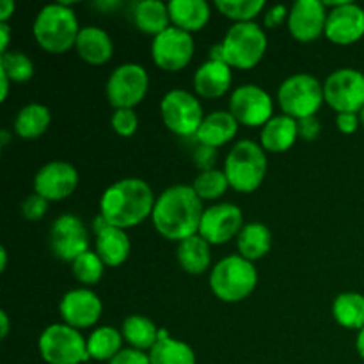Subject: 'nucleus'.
<instances>
[{
    "mask_svg": "<svg viewBox=\"0 0 364 364\" xmlns=\"http://www.w3.org/2000/svg\"><path fill=\"white\" fill-rule=\"evenodd\" d=\"M95 231V251L105 267H121L130 258L132 242L124 230L112 226L102 213L92 220Z\"/></svg>",
    "mask_w": 364,
    "mask_h": 364,
    "instance_id": "obj_20",
    "label": "nucleus"
},
{
    "mask_svg": "<svg viewBox=\"0 0 364 364\" xmlns=\"http://www.w3.org/2000/svg\"><path fill=\"white\" fill-rule=\"evenodd\" d=\"M258 284V270L255 263L242 258L240 255H231L215 263L210 272V290L219 301L228 304H237L245 301Z\"/></svg>",
    "mask_w": 364,
    "mask_h": 364,
    "instance_id": "obj_5",
    "label": "nucleus"
},
{
    "mask_svg": "<svg viewBox=\"0 0 364 364\" xmlns=\"http://www.w3.org/2000/svg\"><path fill=\"white\" fill-rule=\"evenodd\" d=\"M160 116L167 130L178 137H196L205 119L198 96L185 89H173L164 95Z\"/></svg>",
    "mask_w": 364,
    "mask_h": 364,
    "instance_id": "obj_9",
    "label": "nucleus"
},
{
    "mask_svg": "<svg viewBox=\"0 0 364 364\" xmlns=\"http://www.w3.org/2000/svg\"><path fill=\"white\" fill-rule=\"evenodd\" d=\"M159 331L160 327H156L153 320L146 318L142 315L128 316V318H124L123 326H121L123 340L130 345V348L148 352V354L159 343Z\"/></svg>",
    "mask_w": 364,
    "mask_h": 364,
    "instance_id": "obj_30",
    "label": "nucleus"
},
{
    "mask_svg": "<svg viewBox=\"0 0 364 364\" xmlns=\"http://www.w3.org/2000/svg\"><path fill=\"white\" fill-rule=\"evenodd\" d=\"M132 20H134L137 31L156 38L171 27L169 6L160 0H141V2L134 4Z\"/></svg>",
    "mask_w": 364,
    "mask_h": 364,
    "instance_id": "obj_26",
    "label": "nucleus"
},
{
    "mask_svg": "<svg viewBox=\"0 0 364 364\" xmlns=\"http://www.w3.org/2000/svg\"><path fill=\"white\" fill-rule=\"evenodd\" d=\"M14 11H16V6H14L13 0H2L0 2V23H7Z\"/></svg>",
    "mask_w": 364,
    "mask_h": 364,
    "instance_id": "obj_45",
    "label": "nucleus"
},
{
    "mask_svg": "<svg viewBox=\"0 0 364 364\" xmlns=\"http://www.w3.org/2000/svg\"><path fill=\"white\" fill-rule=\"evenodd\" d=\"M32 34L39 48L48 53H66L75 48L80 34L77 14L68 4H48L36 14Z\"/></svg>",
    "mask_w": 364,
    "mask_h": 364,
    "instance_id": "obj_3",
    "label": "nucleus"
},
{
    "mask_svg": "<svg viewBox=\"0 0 364 364\" xmlns=\"http://www.w3.org/2000/svg\"><path fill=\"white\" fill-rule=\"evenodd\" d=\"M244 213L233 203H217L205 208L199 235L210 245H224L231 238H237L244 228Z\"/></svg>",
    "mask_w": 364,
    "mask_h": 364,
    "instance_id": "obj_16",
    "label": "nucleus"
},
{
    "mask_svg": "<svg viewBox=\"0 0 364 364\" xmlns=\"http://www.w3.org/2000/svg\"><path fill=\"white\" fill-rule=\"evenodd\" d=\"M156 198L148 181L141 178H123L105 188L100 199V213L112 226L130 230L149 219Z\"/></svg>",
    "mask_w": 364,
    "mask_h": 364,
    "instance_id": "obj_2",
    "label": "nucleus"
},
{
    "mask_svg": "<svg viewBox=\"0 0 364 364\" xmlns=\"http://www.w3.org/2000/svg\"><path fill=\"white\" fill-rule=\"evenodd\" d=\"M48 244L57 259L73 263L78 256L89 251V231L80 217L64 213L50 226Z\"/></svg>",
    "mask_w": 364,
    "mask_h": 364,
    "instance_id": "obj_13",
    "label": "nucleus"
},
{
    "mask_svg": "<svg viewBox=\"0 0 364 364\" xmlns=\"http://www.w3.org/2000/svg\"><path fill=\"white\" fill-rule=\"evenodd\" d=\"M0 75L21 84L34 77V63L23 52H6L0 55Z\"/></svg>",
    "mask_w": 364,
    "mask_h": 364,
    "instance_id": "obj_37",
    "label": "nucleus"
},
{
    "mask_svg": "<svg viewBox=\"0 0 364 364\" xmlns=\"http://www.w3.org/2000/svg\"><path fill=\"white\" fill-rule=\"evenodd\" d=\"M71 272L78 283L84 287H92L102 281L105 274V263L96 255V251H87L71 263Z\"/></svg>",
    "mask_w": 364,
    "mask_h": 364,
    "instance_id": "obj_36",
    "label": "nucleus"
},
{
    "mask_svg": "<svg viewBox=\"0 0 364 364\" xmlns=\"http://www.w3.org/2000/svg\"><path fill=\"white\" fill-rule=\"evenodd\" d=\"M59 313L66 326L77 331L91 329L102 318V299L89 288H75L60 299Z\"/></svg>",
    "mask_w": 364,
    "mask_h": 364,
    "instance_id": "obj_17",
    "label": "nucleus"
},
{
    "mask_svg": "<svg viewBox=\"0 0 364 364\" xmlns=\"http://www.w3.org/2000/svg\"><path fill=\"white\" fill-rule=\"evenodd\" d=\"M359 117H361V127L364 128V109L359 112Z\"/></svg>",
    "mask_w": 364,
    "mask_h": 364,
    "instance_id": "obj_52",
    "label": "nucleus"
},
{
    "mask_svg": "<svg viewBox=\"0 0 364 364\" xmlns=\"http://www.w3.org/2000/svg\"><path fill=\"white\" fill-rule=\"evenodd\" d=\"M299 123L287 114L274 116L259 132V146L270 153H284L297 142Z\"/></svg>",
    "mask_w": 364,
    "mask_h": 364,
    "instance_id": "obj_24",
    "label": "nucleus"
},
{
    "mask_svg": "<svg viewBox=\"0 0 364 364\" xmlns=\"http://www.w3.org/2000/svg\"><path fill=\"white\" fill-rule=\"evenodd\" d=\"M7 334H9V316H7V311H0V338L6 340Z\"/></svg>",
    "mask_w": 364,
    "mask_h": 364,
    "instance_id": "obj_47",
    "label": "nucleus"
},
{
    "mask_svg": "<svg viewBox=\"0 0 364 364\" xmlns=\"http://www.w3.org/2000/svg\"><path fill=\"white\" fill-rule=\"evenodd\" d=\"M107 364H151L148 352L135 350V348H123L116 358Z\"/></svg>",
    "mask_w": 364,
    "mask_h": 364,
    "instance_id": "obj_42",
    "label": "nucleus"
},
{
    "mask_svg": "<svg viewBox=\"0 0 364 364\" xmlns=\"http://www.w3.org/2000/svg\"><path fill=\"white\" fill-rule=\"evenodd\" d=\"M123 334L110 326L96 327L87 338V354L91 361L110 363L123 350Z\"/></svg>",
    "mask_w": 364,
    "mask_h": 364,
    "instance_id": "obj_31",
    "label": "nucleus"
},
{
    "mask_svg": "<svg viewBox=\"0 0 364 364\" xmlns=\"http://www.w3.org/2000/svg\"><path fill=\"white\" fill-rule=\"evenodd\" d=\"M167 6L171 25L188 34L203 31L212 16V9L206 0H171Z\"/></svg>",
    "mask_w": 364,
    "mask_h": 364,
    "instance_id": "obj_25",
    "label": "nucleus"
},
{
    "mask_svg": "<svg viewBox=\"0 0 364 364\" xmlns=\"http://www.w3.org/2000/svg\"><path fill=\"white\" fill-rule=\"evenodd\" d=\"M238 255L249 262H258L269 255L272 247V233L263 223H249L237 237Z\"/></svg>",
    "mask_w": 364,
    "mask_h": 364,
    "instance_id": "obj_28",
    "label": "nucleus"
},
{
    "mask_svg": "<svg viewBox=\"0 0 364 364\" xmlns=\"http://www.w3.org/2000/svg\"><path fill=\"white\" fill-rule=\"evenodd\" d=\"M238 127L240 124L230 110H213L203 119L201 127L196 134V141L199 144L219 149L237 137Z\"/></svg>",
    "mask_w": 364,
    "mask_h": 364,
    "instance_id": "obj_22",
    "label": "nucleus"
},
{
    "mask_svg": "<svg viewBox=\"0 0 364 364\" xmlns=\"http://www.w3.org/2000/svg\"><path fill=\"white\" fill-rule=\"evenodd\" d=\"M215 7L235 23H251L263 13L267 4L265 0H217Z\"/></svg>",
    "mask_w": 364,
    "mask_h": 364,
    "instance_id": "obj_34",
    "label": "nucleus"
},
{
    "mask_svg": "<svg viewBox=\"0 0 364 364\" xmlns=\"http://www.w3.org/2000/svg\"><path fill=\"white\" fill-rule=\"evenodd\" d=\"M267 169H269V160L265 149L251 139L238 141L230 149L224 162V173L230 181V188L240 194H251L258 191L265 180Z\"/></svg>",
    "mask_w": 364,
    "mask_h": 364,
    "instance_id": "obj_4",
    "label": "nucleus"
},
{
    "mask_svg": "<svg viewBox=\"0 0 364 364\" xmlns=\"http://www.w3.org/2000/svg\"><path fill=\"white\" fill-rule=\"evenodd\" d=\"M192 162H194V166L198 167L201 173L215 169L217 149L210 148V146H205V144H199L198 142V148H196L194 153H192Z\"/></svg>",
    "mask_w": 364,
    "mask_h": 364,
    "instance_id": "obj_40",
    "label": "nucleus"
},
{
    "mask_svg": "<svg viewBox=\"0 0 364 364\" xmlns=\"http://www.w3.org/2000/svg\"><path fill=\"white\" fill-rule=\"evenodd\" d=\"M148 89V71L141 64L127 63L117 66L110 73L105 85V95L114 110L135 109L146 98Z\"/></svg>",
    "mask_w": 364,
    "mask_h": 364,
    "instance_id": "obj_10",
    "label": "nucleus"
},
{
    "mask_svg": "<svg viewBox=\"0 0 364 364\" xmlns=\"http://www.w3.org/2000/svg\"><path fill=\"white\" fill-rule=\"evenodd\" d=\"M9 85H11L9 78L0 75V89H2V92H0V102H6L7 100V95H9Z\"/></svg>",
    "mask_w": 364,
    "mask_h": 364,
    "instance_id": "obj_48",
    "label": "nucleus"
},
{
    "mask_svg": "<svg viewBox=\"0 0 364 364\" xmlns=\"http://www.w3.org/2000/svg\"><path fill=\"white\" fill-rule=\"evenodd\" d=\"M176 259L181 270L191 276H201L212 265V245L198 233L178 244Z\"/></svg>",
    "mask_w": 364,
    "mask_h": 364,
    "instance_id": "obj_27",
    "label": "nucleus"
},
{
    "mask_svg": "<svg viewBox=\"0 0 364 364\" xmlns=\"http://www.w3.org/2000/svg\"><path fill=\"white\" fill-rule=\"evenodd\" d=\"M38 350L46 364H84L89 359L87 340L66 323H52L41 333Z\"/></svg>",
    "mask_w": 364,
    "mask_h": 364,
    "instance_id": "obj_8",
    "label": "nucleus"
},
{
    "mask_svg": "<svg viewBox=\"0 0 364 364\" xmlns=\"http://www.w3.org/2000/svg\"><path fill=\"white\" fill-rule=\"evenodd\" d=\"M288 16H290V9L283 4H276V6L269 7L265 13V18H263V23H265L267 28H277L288 21Z\"/></svg>",
    "mask_w": 364,
    "mask_h": 364,
    "instance_id": "obj_41",
    "label": "nucleus"
},
{
    "mask_svg": "<svg viewBox=\"0 0 364 364\" xmlns=\"http://www.w3.org/2000/svg\"><path fill=\"white\" fill-rule=\"evenodd\" d=\"M331 7L326 23V38L333 45L348 46L358 43L364 36V9L348 0L326 2Z\"/></svg>",
    "mask_w": 364,
    "mask_h": 364,
    "instance_id": "obj_15",
    "label": "nucleus"
},
{
    "mask_svg": "<svg viewBox=\"0 0 364 364\" xmlns=\"http://www.w3.org/2000/svg\"><path fill=\"white\" fill-rule=\"evenodd\" d=\"M48 212V201L39 194H31L21 203V215L27 220H39Z\"/></svg>",
    "mask_w": 364,
    "mask_h": 364,
    "instance_id": "obj_39",
    "label": "nucleus"
},
{
    "mask_svg": "<svg viewBox=\"0 0 364 364\" xmlns=\"http://www.w3.org/2000/svg\"><path fill=\"white\" fill-rule=\"evenodd\" d=\"M333 316L338 326L359 333L364 329V295L358 291L338 295L333 302Z\"/></svg>",
    "mask_w": 364,
    "mask_h": 364,
    "instance_id": "obj_32",
    "label": "nucleus"
},
{
    "mask_svg": "<svg viewBox=\"0 0 364 364\" xmlns=\"http://www.w3.org/2000/svg\"><path fill=\"white\" fill-rule=\"evenodd\" d=\"M9 39H11V27L7 23H0V55L6 52L7 46H9Z\"/></svg>",
    "mask_w": 364,
    "mask_h": 364,
    "instance_id": "obj_46",
    "label": "nucleus"
},
{
    "mask_svg": "<svg viewBox=\"0 0 364 364\" xmlns=\"http://www.w3.org/2000/svg\"><path fill=\"white\" fill-rule=\"evenodd\" d=\"M50 123H52V114L48 107L41 103H28L18 110L14 117V134L25 141H34L46 134Z\"/></svg>",
    "mask_w": 364,
    "mask_h": 364,
    "instance_id": "obj_29",
    "label": "nucleus"
},
{
    "mask_svg": "<svg viewBox=\"0 0 364 364\" xmlns=\"http://www.w3.org/2000/svg\"><path fill=\"white\" fill-rule=\"evenodd\" d=\"M299 137L304 139V141H315L318 139L320 132H322V124H320L318 117H304V119H299Z\"/></svg>",
    "mask_w": 364,
    "mask_h": 364,
    "instance_id": "obj_43",
    "label": "nucleus"
},
{
    "mask_svg": "<svg viewBox=\"0 0 364 364\" xmlns=\"http://www.w3.org/2000/svg\"><path fill=\"white\" fill-rule=\"evenodd\" d=\"M230 112L242 127L263 128L274 117V100L259 85H240L230 96Z\"/></svg>",
    "mask_w": 364,
    "mask_h": 364,
    "instance_id": "obj_12",
    "label": "nucleus"
},
{
    "mask_svg": "<svg viewBox=\"0 0 364 364\" xmlns=\"http://www.w3.org/2000/svg\"><path fill=\"white\" fill-rule=\"evenodd\" d=\"M355 350H358L359 358L364 361V329L358 333V338H355Z\"/></svg>",
    "mask_w": 364,
    "mask_h": 364,
    "instance_id": "obj_49",
    "label": "nucleus"
},
{
    "mask_svg": "<svg viewBox=\"0 0 364 364\" xmlns=\"http://www.w3.org/2000/svg\"><path fill=\"white\" fill-rule=\"evenodd\" d=\"M192 188L201 201H213L226 194V191L230 188V181H228L224 171L212 169L199 173L192 181Z\"/></svg>",
    "mask_w": 364,
    "mask_h": 364,
    "instance_id": "obj_35",
    "label": "nucleus"
},
{
    "mask_svg": "<svg viewBox=\"0 0 364 364\" xmlns=\"http://www.w3.org/2000/svg\"><path fill=\"white\" fill-rule=\"evenodd\" d=\"M323 102V84L309 73L291 75L277 89V103L283 114L297 121L316 116Z\"/></svg>",
    "mask_w": 364,
    "mask_h": 364,
    "instance_id": "obj_7",
    "label": "nucleus"
},
{
    "mask_svg": "<svg viewBox=\"0 0 364 364\" xmlns=\"http://www.w3.org/2000/svg\"><path fill=\"white\" fill-rule=\"evenodd\" d=\"M203 201L192 185H173L156 198L151 220L155 230L171 242H183L199 233Z\"/></svg>",
    "mask_w": 364,
    "mask_h": 364,
    "instance_id": "obj_1",
    "label": "nucleus"
},
{
    "mask_svg": "<svg viewBox=\"0 0 364 364\" xmlns=\"http://www.w3.org/2000/svg\"><path fill=\"white\" fill-rule=\"evenodd\" d=\"M149 363L151 364H198L196 352L185 341L176 340L169 334L160 338L159 343L149 350Z\"/></svg>",
    "mask_w": 364,
    "mask_h": 364,
    "instance_id": "obj_33",
    "label": "nucleus"
},
{
    "mask_svg": "<svg viewBox=\"0 0 364 364\" xmlns=\"http://www.w3.org/2000/svg\"><path fill=\"white\" fill-rule=\"evenodd\" d=\"M233 82V71L226 63L217 60H206L196 70L192 85H194L196 96L205 100L223 98L228 95Z\"/></svg>",
    "mask_w": 364,
    "mask_h": 364,
    "instance_id": "obj_21",
    "label": "nucleus"
},
{
    "mask_svg": "<svg viewBox=\"0 0 364 364\" xmlns=\"http://www.w3.org/2000/svg\"><path fill=\"white\" fill-rule=\"evenodd\" d=\"M323 98L336 114H359L364 109V73L340 68L323 82Z\"/></svg>",
    "mask_w": 364,
    "mask_h": 364,
    "instance_id": "obj_11",
    "label": "nucleus"
},
{
    "mask_svg": "<svg viewBox=\"0 0 364 364\" xmlns=\"http://www.w3.org/2000/svg\"><path fill=\"white\" fill-rule=\"evenodd\" d=\"M361 127L359 114H336V128L345 135H352Z\"/></svg>",
    "mask_w": 364,
    "mask_h": 364,
    "instance_id": "obj_44",
    "label": "nucleus"
},
{
    "mask_svg": "<svg viewBox=\"0 0 364 364\" xmlns=\"http://www.w3.org/2000/svg\"><path fill=\"white\" fill-rule=\"evenodd\" d=\"M78 187V173L75 166L63 160H53L39 167L34 176V192L48 203L64 201Z\"/></svg>",
    "mask_w": 364,
    "mask_h": 364,
    "instance_id": "obj_18",
    "label": "nucleus"
},
{
    "mask_svg": "<svg viewBox=\"0 0 364 364\" xmlns=\"http://www.w3.org/2000/svg\"><path fill=\"white\" fill-rule=\"evenodd\" d=\"M7 269V249H0V272H6Z\"/></svg>",
    "mask_w": 364,
    "mask_h": 364,
    "instance_id": "obj_51",
    "label": "nucleus"
},
{
    "mask_svg": "<svg viewBox=\"0 0 364 364\" xmlns=\"http://www.w3.org/2000/svg\"><path fill=\"white\" fill-rule=\"evenodd\" d=\"M110 127L119 137H132L139 128V116L134 109H117L110 117Z\"/></svg>",
    "mask_w": 364,
    "mask_h": 364,
    "instance_id": "obj_38",
    "label": "nucleus"
},
{
    "mask_svg": "<svg viewBox=\"0 0 364 364\" xmlns=\"http://www.w3.org/2000/svg\"><path fill=\"white\" fill-rule=\"evenodd\" d=\"M224 60L231 70H252L265 57L267 34L256 21L233 23L220 41Z\"/></svg>",
    "mask_w": 364,
    "mask_h": 364,
    "instance_id": "obj_6",
    "label": "nucleus"
},
{
    "mask_svg": "<svg viewBox=\"0 0 364 364\" xmlns=\"http://www.w3.org/2000/svg\"><path fill=\"white\" fill-rule=\"evenodd\" d=\"M75 50L84 63L91 66H103L112 59L114 43L103 28L89 25V27L80 28Z\"/></svg>",
    "mask_w": 364,
    "mask_h": 364,
    "instance_id": "obj_23",
    "label": "nucleus"
},
{
    "mask_svg": "<svg viewBox=\"0 0 364 364\" xmlns=\"http://www.w3.org/2000/svg\"><path fill=\"white\" fill-rule=\"evenodd\" d=\"M9 141H11L9 130H7V128H2V130H0V144H2V148H6V146L9 144Z\"/></svg>",
    "mask_w": 364,
    "mask_h": 364,
    "instance_id": "obj_50",
    "label": "nucleus"
},
{
    "mask_svg": "<svg viewBox=\"0 0 364 364\" xmlns=\"http://www.w3.org/2000/svg\"><path fill=\"white\" fill-rule=\"evenodd\" d=\"M194 57V39L188 32L171 25L167 31L153 38L151 59L162 71L176 73L187 68Z\"/></svg>",
    "mask_w": 364,
    "mask_h": 364,
    "instance_id": "obj_14",
    "label": "nucleus"
},
{
    "mask_svg": "<svg viewBox=\"0 0 364 364\" xmlns=\"http://www.w3.org/2000/svg\"><path fill=\"white\" fill-rule=\"evenodd\" d=\"M329 11L322 0H299L290 7L288 31L299 43H311L326 34Z\"/></svg>",
    "mask_w": 364,
    "mask_h": 364,
    "instance_id": "obj_19",
    "label": "nucleus"
}]
</instances>
